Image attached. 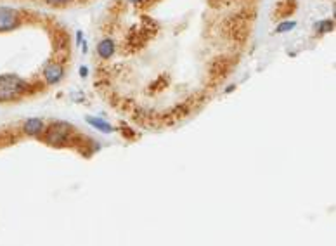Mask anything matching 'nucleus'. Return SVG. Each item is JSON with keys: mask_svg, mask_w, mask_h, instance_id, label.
I'll use <instances>...</instances> for the list:
<instances>
[{"mask_svg": "<svg viewBox=\"0 0 336 246\" xmlns=\"http://www.w3.org/2000/svg\"><path fill=\"white\" fill-rule=\"evenodd\" d=\"M296 26V23L295 21H284V23H281L279 26L276 28V32L277 33H286V32H291L293 28Z\"/></svg>", "mask_w": 336, "mask_h": 246, "instance_id": "9", "label": "nucleus"}, {"mask_svg": "<svg viewBox=\"0 0 336 246\" xmlns=\"http://www.w3.org/2000/svg\"><path fill=\"white\" fill-rule=\"evenodd\" d=\"M44 78L50 85L57 83L62 78V66L57 61H50L49 65L44 68Z\"/></svg>", "mask_w": 336, "mask_h": 246, "instance_id": "4", "label": "nucleus"}, {"mask_svg": "<svg viewBox=\"0 0 336 246\" xmlns=\"http://www.w3.org/2000/svg\"><path fill=\"white\" fill-rule=\"evenodd\" d=\"M21 16L16 9L0 7V32H12L19 26Z\"/></svg>", "mask_w": 336, "mask_h": 246, "instance_id": "3", "label": "nucleus"}, {"mask_svg": "<svg viewBox=\"0 0 336 246\" xmlns=\"http://www.w3.org/2000/svg\"><path fill=\"white\" fill-rule=\"evenodd\" d=\"M71 134H73V127L64 121H56V123H52L47 129V132H45V142L56 147L66 146Z\"/></svg>", "mask_w": 336, "mask_h": 246, "instance_id": "2", "label": "nucleus"}, {"mask_svg": "<svg viewBox=\"0 0 336 246\" xmlns=\"http://www.w3.org/2000/svg\"><path fill=\"white\" fill-rule=\"evenodd\" d=\"M42 130H44V123L39 118H30V120H26V123H24V132L28 135L37 137V135L42 134Z\"/></svg>", "mask_w": 336, "mask_h": 246, "instance_id": "6", "label": "nucleus"}, {"mask_svg": "<svg viewBox=\"0 0 336 246\" xmlns=\"http://www.w3.org/2000/svg\"><path fill=\"white\" fill-rule=\"evenodd\" d=\"M87 121H89L92 127H95L97 130H100V132H104V134L113 132V127L109 125V123L104 121V120H100V118H92V116H89V118H87Z\"/></svg>", "mask_w": 336, "mask_h": 246, "instance_id": "7", "label": "nucleus"}, {"mask_svg": "<svg viewBox=\"0 0 336 246\" xmlns=\"http://www.w3.org/2000/svg\"><path fill=\"white\" fill-rule=\"evenodd\" d=\"M45 2H47L49 6H54V7H61V6H64V4H68L70 0H45Z\"/></svg>", "mask_w": 336, "mask_h": 246, "instance_id": "10", "label": "nucleus"}, {"mask_svg": "<svg viewBox=\"0 0 336 246\" xmlns=\"http://www.w3.org/2000/svg\"><path fill=\"white\" fill-rule=\"evenodd\" d=\"M28 90V83L18 75H2L0 76V103H9L18 99Z\"/></svg>", "mask_w": 336, "mask_h": 246, "instance_id": "1", "label": "nucleus"}, {"mask_svg": "<svg viewBox=\"0 0 336 246\" xmlns=\"http://www.w3.org/2000/svg\"><path fill=\"white\" fill-rule=\"evenodd\" d=\"M97 54L100 59L113 57V54H115V42H113L111 38H104V40H100L97 45Z\"/></svg>", "mask_w": 336, "mask_h": 246, "instance_id": "5", "label": "nucleus"}, {"mask_svg": "<svg viewBox=\"0 0 336 246\" xmlns=\"http://www.w3.org/2000/svg\"><path fill=\"white\" fill-rule=\"evenodd\" d=\"M80 75H82V76H87V68H85V66L80 68Z\"/></svg>", "mask_w": 336, "mask_h": 246, "instance_id": "12", "label": "nucleus"}, {"mask_svg": "<svg viewBox=\"0 0 336 246\" xmlns=\"http://www.w3.org/2000/svg\"><path fill=\"white\" fill-rule=\"evenodd\" d=\"M128 4H132V6H139V4H142L144 0H127Z\"/></svg>", "mask_w": 336, "mask_h": 246, "instance_id": "11", "label": "nucleus"}, {"mask_svg": "<svg viewBox=\"0 0 336 246\" xmlns=\"http://www.w3.org/2000/svg\"><path fill=\"white\" fill-rule=\"evenodd\" d=\"M333 28H334V23L331 19H324V21L316 23V32L319 33H329V32H333Z\"/></svg>", "mask_w": 336, "mask_h": 246, "instance_id": "8", "label": "nucleus"}]
</instances>
